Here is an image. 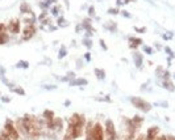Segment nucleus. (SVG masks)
<instances>
[{"mask_svg":"<svg viewBox=\"0 0 175 140\" xmlns=\"http://www.w3.org/2000/svg\"><path fill=\"white\" fill-rule=\"evenodd\" d=\"M134 140H145V135H138L137 138H134Z\"/></svg>","mask_w":175,"mask_h":140,"instance_id":"33","label":"nucleus"},{"mask_svg":"<svg viewBox=\"0 0 175 140\" xmlns=\"http://www.w3.org/2000/svg\"><path fill=\"white\" fill-rule=\"evenodd\" d=\"M16 130L19 131V134H20V136L23 135V136L27 139V130H25V124H24V121H23V118H17V121H16Z\"/></svg>","mask_w":175,"mask_h":140,"instance_id":"10","label":"nucleus"},{"mask_svg":"<svg viewBox=\"0 0 175 140\" xmlns=\"http://www.w3.org/2000/svg\"><path fill=\"white\" fill-rule=\"evenodd\" d=\"M88 13H90V16H94V13H95L94 7H90V11H88Z\"/></svg>","mask_w":175,"mask_h":140,"instance_id":"35","label":"nucleus"},{"mask_svg":"<svg viewBox=\"0 0 175 140\" xmlns=\"http://www.w3.org/2000/svg\"><path fill=\"white\" fill-rule=\"evenodd\" d=\"M23 121L25 124V130H27V139L28 140H38L43 135L42 127H45V121L43 119H38V118L34 115L25 114Z\"/></svg>","mask_w":175,"mask_h":140,"instance_id":"1","label":"nucleus"},{"mask_svg":"<svg viewBox=\"0 0 175 140\" xmlns=\"http://www.w3.org/2000/svg\"><path fill=\"white\" fill-rule=\"evenodd\" d=\"M133 60H134L136 67H137V68H141V65H142V60H143L142 54H140L138 51H134V52H133Z\"/></svg>","mask_w":175,"mask_h":140,"instance_id":"12","label":"nucleus"},{"mask_svg":"<svg viewBox=\"0 0 175 140\" xmlns=\"http://www.w3.org/2000/svg\"><path fill=\"white\" fill-rule=\"evenodd\" d=\"M84 58H86L87 62H90V60H91V55H90V52H87V54L84 55Z\"/></svg>","mask_w":175,"mask_h":140,"instance_id":"36","label":"nucleus"},{"mask_svg":"<svg viewBox=\"0 0 175 140\" xmlns=\"http://www.w3.org/2000/svg\"><path fill=\"white\" fill-rule=\"evenodd\" d=\"M87 81L86 79H73V80H70V85H75V86H78V85H86L87 84Z\"/></svg>","mask_w":175,"mask_h":140,"instance_id":"16","label":"nucleus"},{"mask_svg":"<svg viewBox=\"0 0 175 140\" xmlns=\"http://www.w3.org/2000/svg\"><path fill=\"white\" fill-rule=\"evenodd\" d=\"M165 50H166V52H169V54H170V55H171V56H174V54H173V51H171V50H170V49H169V47H166V49H165Z\"/></svg>","mask_w":175,"mask_h":140,"instance_id":"39","label":"nucleus"},{"mask_svg":"<svg viewBox=\"0 0 175 140\" xmlns=\"http://www.w3.org/2000/svg\"><path fill=\"white\" fill-rule=\"evenodd\" d=\"M9 42V36H8V32H2L0 33V46L6 45V43Z\"/></svg>","mask_w":175,"mask_h":140,"instance_id":"18","label":"nucleus"},{"mask_svg":"<svg viewBox=\"0 0 175 140\" xmlns=\"http://www.w3.org/2000/svg\"><path fill=\"white\" fill-rule=\"evenodd\" d=\"M0 135L9 138L11 140H19V139H20L19 131L16 130V126H15V123H13V122H12L11 119H7V121H6V123H4V127H3V131H2V134H0Z\"/></svg>","mask_w":175,"mask_h":140,"instance_id":"4","label":"nucleus"},{"mask_svg":"<svg viewBox=\"0 0 175 140\" xmlns=\"http://www.w3.org/2000/svg\"><path fill=\"white\" fill-rule=\"evenodd\" d=\"M130 102L134 107H137L138 110H141L143 113H147L151 110V103H149L147 101H145L143 98H140V97H130Z\"/></svg>","mask_w":175,"mask_h":140,"instance_id":"5","label":"nucleus"},{"mask_svg":"<svg viewBox=\"0 0 175 140\" xmlns=\"http://www.w3.org/2000/svg\"><path fill=\"white\" fill-rule=\"evenodd\" d=\"M24 140H28V139H24Z\"/></svg>","mask_w":175,"mask_h":140,"instance_id":"42","label":"nucleus"},{"mask_svg":"<svg viewBox=\"0 0 175 140\" xmlns=\"http://www.w3.org/2000/svg\"><path fill=\"white\" fill-rule=\"evenodd\" d=\"M163 72H165V69L162 68V67H158L155 69V73H157V76L158 77H162V75H163Z\"/></svg>","mask_w":175,"mask_h":140,"instance_id":"27","label":"nucleus"},{"mask_svg":"<svg viewBox=\"0 0 175 140\" xmlns=\"http://www.w3.org/2000/svg\"><path fill=\"white\" fill-rule=\"evenodd\" d=\"M132 121V123H133V126H134V128L136 130H140V127H141V124H142V122H143V118H141V117H138V115H134L133 117V119H130Z\"/></svg>","mask_w":175,"mask_h":140,"instance_id":"13","label":"nucleus"},{"mask_svg":"<svg viewBox=\"0 0 175 140\" xmlns=\"http://www.w3.org/2000/svg\"><path fill=\"white\" fill-rule=\"evenodd\" d=\"M66 54H67V50H66V47H61V50H59V54H58V58H59V59H62V58H65V56H66Z\"/></svg>","mask_w":175,"mask_h":140,"instance_id":"23","label":"nucleus"},{"mask_svg":"<svg viewBox=\"0 0 175 140\" xmlns=\"http://www.w3.org/2000/svg\"><path fill=\"white\" fill-rule=\"evenodd\" d=\"M104 135H106V140H116L117 135H116V128H115V124L111 119H107L106 121V131H104Z\"/></svg>","mask_w":175,"mask_h":140,"instance_id":"6","label":"nucleus"},{"mask_svg":"<svg viewBox=\"0 0 175 140\" xmlns=\"http://www.w3.org/2000/svg\"><path fill=\"white\" fill-rule=\"evenodd\" d=\"M84 126H86V117L83 114H76L75 113L69 119L67 130L71 132L74 139H78L84 134Z\"/></svg>","mask_w":175,"mask_h":140,"instance_id":"2","label":"nucleus"},{"mask_svg":"<svg viewBox=\"0 0 175 140\" xmlns=\"http://www.w3.org/2000/svg\"><path fill=\"white\" fill-rule=\"evenodd\" d=\"M83 45H86V47H92V42H91V39H88V38H84L83 39Z\"/></svg>","mask_w":175,"mask_h":140,"instance_id":"26","label":"nucleus"},{"mask_svg":"<svg viewBox=\"0 0 175 140\" xmlns=\"http://www.w3.org/2000/svg\"><path fill=\"white\" fill-rule=\"evenodd\" d=\"M155 140H166V136H161L159 139H155Z\"/></svg>","mask_w":175,"mask_h":140,"instance_id":"40","label":"nucleus"},{"mask_svg":"<svg viewBox=\"0 0 175 140\" xmlns=\"http://www.w3.org/2000/svg\"><path fill=\"white\" fill-rule=\"evenodd\" d=\"M162 85H163V88L169 92H175V85L171 82V80H163L162 82Z\"/></svg>","mask_w":175,"mask_h":140,"instance_id":"15","label":"nucleus"},{"mask_svg":"<svg viewBox=\"0 0 175 140\" xmlns=\"http://www.w3.org/2000/svg\"><path fill=\"white\" fill-rule=\"evenodd\" d=\"M158 134H159V127L158 126H153L147 130V132L145 135V140H155L158 138Z\"/></svg>","mask_w":175,"mask_h":140,"instance_id":"9","label":"nucleus"},{"mask_svg":"<svg viewBox=\"0 0 175 140\" xmlns=\"http://www.w3.org/2000/svg\"><path fill=\"white\" fill-rule=\"evenodd\" d=\"M104 28L108 29V30H111V32H116V30H117L116 24H115V23H112V21H108V23H107L106 25H104Z\"/></svg>","mask_w":175,"mask_h":140,"instance_id":"20","label":"nucleus"},{"mask_svg":"<svg viewBox=\"0 0 175 140\" xmlns=\"http://www.w3.org/2000/svg\"><path fill=\"white\" fill-rule=\"evenodd\" d=\"M54 113L53 111H51V110H45V111H43L42 113V119L43 121H51V119H54Z\"/></svg>","mask_w":175,"mask_h":140,"instance_id":"17","label":"nucleus"},{"mask_svg":"<svg viewBox=\"0 0 175 140\" xmlns=\"http://www.w3.org/2000/svg\"><path fill=\"white\" fill-rule=\"evenodd\" d=\"M99 42H100V45H102V47H103V49H104V50H107V45H106V43H104V41H103V39H100Z\"/></svg>","mask_w":175,"mask_h":140,"instance_id":"34","label":"nucleus"},{"mask_svg":"<svg viewBox=\"0 0 175 140\" xmlns=\"http://www.w3.org/2000/svg\"><path fill=\"white\" fill-rule=\"evenodd\" d=\"M43 88H45V89H49V90H51V89H55L57 86H55V85H45V86H43Z\"/></svg>","mask_w":175,"mask_h":140,"instance_id":"32","label":"nucleus"},{"mask_svg":"<svg viewBox=\"0 0 175 140\" xmlns=\"http://www.w3.org/2000/svg\"><path fill=\"white\" fill-rule=\"evenodd\" d=\"M108 13H111V15H117V13H119V9H117V8H109Z\"/></svg>","mask_w":175,"mask_h":140,"instance_id":"28","label":"nucleus"},{"mask_svg":"<svg viewBox=\"0 0 175 140\" xmlns=\"http://www.w3.org/2000/svg\"><path fill=\"white\" fill-rule=\"evenodd\" d=\"M143 51L147 52V54H151V52H153V50L150 49V47H146V46H143Z\"/></svg>","mask_w":175,"mask_h":140,"instance_id":"31","label":"nucleus"},{"mask_svg":"<svg viewBox=\"0 0 175 140\" xmlns=\"http://www.w3.org/2000/svg\"><path fill=\"white\" fill-rule=\"evenodd\" d=\"M96 101H107V102H111L112 100L109 98V96H107L106 98H96Z\"/></svg>","mask_w":175,"mask_h":140,"instance_id":"29","label":"nucleus"},{"mask_svg":"<svg viewBox=\"0 0 175 140\" xmlns=\"http://www.w3.org/2000/svg\"><path fill=\"white\" fill-rule=\"evenodd\" d=\"M11 90L15 92L16 94H20V96H24V94H25V90L21 88V86H15V85H13V86L11 88Z\"/></svg>","mask_w":175,"mask_h":140,"instance_id":"21","label":"nucleus"},{"mask_svg":"<svg viewBox=\"0 0 175 140\" xmlns=\"http://www.w3.org/2000/svg\"><path fill=\"white\" fill-rule=\"evenodd\" d=\"M62 140H75L73 138V135H71V132H70L69 130H66V132H65V135H63V139Z\"/></svg>","mask_w":175,"mask_h":140,"instance_id":"24","label":"nucleus"},{"mask_svg":"<svg viewBox=\"0 0 175 140\" xmlns=\"http://www.w3.org/2000/svg\"><path fill=\"white\" fill-rule=\"evenodd\" d=\"M58 25H59V26H67V21L65 20L62 16H61L59 19H58Z\"/></svg>","mask_w":175,"mask_h":140,"instance_id":"25","label":"nucleus"},{"mask_svg":"<svg viewBox=\"0 0 175 140\" xmlns=\"http://www.w3.org/2000/svg\"><path fill=\"white\" fill-rule=\"evenodd\" d=\"M20 11L23 15H33V11H32V8L29 7V4L28 3H23L20 5Z\"/></svg>","mask_w":175,"mask_h":140,"instance_id":"14","label":"nucleus"},{"mask_svg":"<svg viewBox=\"0 0 175 140\" xmlns=\"http://www.w3.org/2000/svg\"><path fill=\"white\" fill-rule=\"evenodd\" d=\"M142 45V39L141 38H137V37H129V47L130 49L136 50L138 46Z\"/></svg>","mask_w":175,"mask_h":140,"instance_id":"11","label":"nucleus"},{"mask_svg":"<svg viewBox=\"0 0 175 140\" xmlns=\"http://www.w3.org/2000/svg\"><path fill=\"white\" fill-rule=\"evenodd\" d=\"M166 140H175V136H173V135H169V136H166Z\"/></svg>","mask_w":175,"mask_h":140,"instance_id":"38","label":"nucleus"},{"mask_svg":"<svg viewBox=\"0 0 175 140\" xmlns=\"http://www.w3.org/2000/svg\"><path fill=\"white\" fill-rule=\"evenodd\" d=\"M16 67H17V68H23V69H27V68H29V63L27 62V60H20V62L16 64Z\"/></svg>","mask_w":175,"mask_h":140,"instance_id":"22","label":"nucleus"},{"mask_svg":"<svg viewBox=\"0 0 175 140\" xmlns=\"http://www.w3.org/2000/svg\"><path fill=\"white\" fill-rule=\"evenodd\" d=\"M86 140H104V130L100 123H88L86 128Z\"/></svg>","mask_w":175,"mask_h":140,"instance_id":"3","label":"nucleus"},{"mask_svg":"<svg viewBox=\"0 0 175 140\" xmlns=\"http://www.w3.org/2000/svg\"><path fill=\"white\" fill-rule=\"evenodd\" d=\"M21 30L20 26V20L19 19H12L7 25V32L11 34H19Z\"/></svg>","mask_w":175,"mask_h":140,"instance_id":"8","label":"nucleus"},{"mask_svg":"<svg viewBox=\"0 0 175 140\" xmlns=\"http://www.w3.org/2000/svg\"><path fill=\"white\" fill-rule=\"evenodd\" d=\"M2 138H3V140H11L9 138H7V136H3V135H2Z\"/></svg>","mask_w":175,"mask_h":140,"instance_id":"41","label":"nucleus"},{"mask_svg":"<svg viewBox=\"0 0 175 140\" xmlns=\"http://www.w3.org/2000/svg\"><path fill=\"white\" fill-rule=\"evenodd\" d=\"M95 75L98 76L99 80H103V79L106 77V71L102 68H95Z\"/></svg>","mask_w":175,"mask_h":140,"instance_id":"19","label":"nucleus"},{"mask_svg":"<svg viewBox=\"0 0 175 140\" xmlns=\"http://www.w3.org/2000/svg\"><path fill=\"white\" fill-rule=\"evenodd\" d=\"M121 15L124 16V17H130V15H129V13L126 12V11H122V12H121Z\"/></svg>","mask_w":175,"mask_h":140,"instance_id":"37","label":"nucleus"},{"mask_svg":"<svg viewBox=\"0 0 175 140\" xmlns=\"http://www.w3.org/2000/svg\"><path fill=\"white\" fill-rule=\"evenodd\" d=\"M37 33V28L34 26V24H30V25H25L24 29H23V41H29L32 39Z\"/></svg>","mask_w":175,"mask_h":140,"instance_id":"7","label":"nucleus"},{"mask_svg":"<svg viewBox=\"0 0 175 140\" xmlns=\"http://www.w3.org/2000/svg\"><path fill=\"white\" fill-rule=\"evenodd\" d=\"M174 77H175V75H174Z\"/></svg>","mask_w":175,"mask_h":140,"instance_id":"43","label":"nucleus"},{"mask_svg":"<svg viewBox=\"0 0 175 140\" xmlns=\"http://www.w3.org/2000/svg\"><path fill=\"white\" fill-rule=\"evenodd\" d=\"M0 100H2L3 102H11V98H9V97H7V96H4V97H2Z\"/></svg>","mask_w":175,"mask_h":140,"instance_id":"30","label":"nucleus"}]
</instances>
